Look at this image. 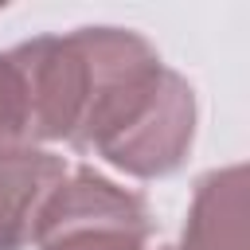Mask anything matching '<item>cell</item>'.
Returning a JSON list of instances; mask_svg holds the SVG:
<instances>
[{
  "instance_id": "obj_2",
  "label": "cell",
  "mask_w": 250,
  "mask_h": 250,
  "mask_svg": "<svg viewBox=\"0 0 250 250\" xmlns=\"http://www.w3.org/2000/svg\"><path fill=\"white\" fill-rule=\"evenodd\" d=\"M152 219L137 191L117 188L94 168L66 172L43 203L39 250H148Z\"/></svg>"
},
{
  "instance_id": "obj_5",
  "label": "cell",
  "mask_w": 250,
  "mask_h": 250,
  "mask_svg": "<svg viewBox=\"0 0 250 250\" xmlns=\"http://www.w3.org/2000/svg\"><path fill=\"white\" fill-rule=\"evenodd\" d=\"M31 148V109H27V78L16 47L0 51V152Z\"/></svg>"
},
{
  "instance_id": "obj_6",
  "label": "cell",
  "mask_w": 250,
  "mask_h": 250,
  "mask_svg": "<svg viewBox=\"0 0 250 250\" xmlns=\"http://www.w3.org/2000/svg\"><path fill=\"white\" fill-rule=\"evenodd\" d=\"M164 250H172V246H164Z\"/></svg>"
},
{
  "instance_id": "obj_1",
  "label": "cell",
  "mask_w": 250,
  "mask_h": 250,
  "mask_svg": "<svg viewBox=\"0 0 250 250\" xmlns=\"http://www.w3.org/2000/svg\"><path fill=\"white\" fill-rule=\"evenodd\" d=\"M86 47V94L74 137L113 168L156 180L184 164L195 137V94L152 43L125 27H78Z\"/></svg>"
},
{
  "instance_id": "obj_3",
  "label": "cell",
  "mask_w": 250,
  "mask_h": 250,
  "mask_svg": "<svg viewBox=\"0 0 250 250\" xmlns=\"http://www.w3.org/2000/svg\"><path fill=\"white\" fill-rule=\"evenodd\" d=\"M66 180V160L43 148L0 152V250H27L51 191Z\"/></svg>"
},
{
  "instance_id": "obj_4",
  "label": "cell",
  "mask_w": 250,
  "mask_h": 250,
  "mask_svg": "<svg viewBox=\"0 0 250 250\" xmlns=\"http://www.w3.org/2000/svg\"><path fill=\"white\" fill-rule=\"evenodd\" d=\"M172 250H246V168L230 164L195 184L184 238Z\"/></svg>"
}]
</instances>
